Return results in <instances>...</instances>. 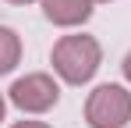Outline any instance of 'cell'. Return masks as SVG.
<instances>
[{
  "instance_id": "5b68a950",
  "label": "cell",
  "mask_w": 131,
  "mask_h": 128,
  "mask_svg": "<svg viewBox=\"0 0 131 128\" xmlns=\"http://www.w3.org/2000/svg\"><path fill=\"white\" fill-rule=\"evenodd\" d=\"M18 61H21V43H18V36L11 29L0 25V75H7Z\"/></svg>"
},
{
  "instance_id": "7a4b0ae2",
  "label": "cell",
  "mask_w": 131,
  "mask_h": 128,
  "mask_svg": "<svg viewBox=\"0 0 131 128\" xmlns=\"http://www.w3.org/2000/svg\"><path fill=\"white\" fill-rule=\"evenodd\" d=\"M85 117L92 128H124L131 121V93L124 85H99L85 103Z\"/></svg>"
},
{
  "instance_id": "6da1fadb",
  "label": "cell",
  "mask_w": 131,
  "mask_h": 128,
  "mask_svg": "<svg viewBox=\"0 0 131 128\" xmlns=\"http://www.w3.org/2000/svg\"><path fill=\"white\" fill-rule=\"evenodd\" d=\"M53 68L71 85H82L99 68V43L92 36H64L53 46Z\"/></svg>"
},
{
  "instance_id": "ba28073f",
  "label": "cell",
  "mask_w": 131,
  "mask_h": 128,
  "mask_svg": "<svg viewBox=\"0 0 131 128\" xmlns=\"http://www.w3.org/2000/svg\"><path fill=\"white\" fill-rule=\"evenodd\" d=\"M0 117H4V96H0Z\"/></svg>"
},
{
  "instance_id": "3957f363",
  "label": "cell",
  "mask_w": 131,
  "mask_h": 128,
  "mask_svg": "<svg viewBox=\"0 0 131 128\" xmlns=\"http://www.w3.org/2000/svg\"><path fill=\"white\" fill-rule=\"evenodd\" d=\"M57 96H60V89H57V82L50 75H25V78H18L11 85V103L28 110V114L50 110L57 103Z\"/></svg>"
},
{
  "instance_id": "277c9868",
  "label": "cell",
  "mask_w": 131,
  "mask_h": 128,
  "mask_svg": "<svg viewBox=\"0 0 131 128\" xmlns=\"http://www.w3.org/2000/svg\"><path fill=\"white\" fill-rule=\"evenodd\" d=\"M43 14L53 25H78L92 14V0H43Z\"/></svg>"
},
{
  "instance_id": "52a82bcc",
  "label": "cell",
  "mask_w": 131,
  "mask_h": 128,
  "mask_svg": "<svg viewBox=\"0 0 131 128\" xmlns=\"http://www.w3.org/2000/svg\"><path fill=\"white\" fill-rule=\"evenodd\" d=\"M124 75H128V82H131V53L124 57Z\"/></svg>"
},
{
  "instance_id": "9c48e42d",
  "label": "cell",
  "mask_w": 131,
  "mask_h": 128,
  "mask_svg": "<svg viewBox=\"0 0 131 128\" xmlns=\"http://www.w3.org/2000/svg\"><path fill=\"white\" fill-rule=\"evenodd\" d=\"M11 4H32V0H11Z\"/></svg>"
},
{
  "instance_id": "8992f818",
  "label": "cell",
  "mask_w": 131,
  "mask_h": 128,
  "mask_svg": "<svg viewBox=\"0 0 131 128\" xmlns=\"http://www.w3.org/2000/svg\"><path fill=\"white\" fill-rule=\"evenodd\" d=\"M14 128H50V125H43V121H21V125H14Z\"/></svg>"
}]
</instances>
